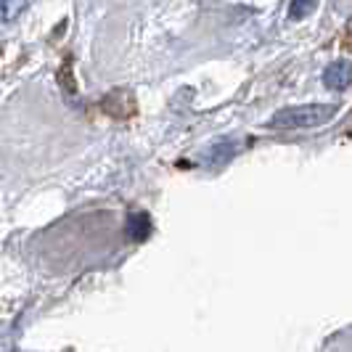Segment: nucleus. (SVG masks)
<instances>
[{
	"label": "nucleus",
	"instance_id": "39448f33",
	"mask_svg": "<svg viewBox=\"0 0 352 352\" xmlns=\"http://www.w3.org/2000/svg\"><path fill=\"white\" fill-rule=\"evenodd\" d=\"M316 8H318V0H292L289 3V19L302 21L305 16H310Z\"/></svg>",
	"mask_w": 352,
	"mask_h": 352
},
{
	"label": "nucleus",
	"instance_id": "20e7f679",
	"mask_svg": "<svg viewBox=\"0 0 352 352\" xmlns=\"http://www.w3.org/2000/svg\"><path fill=\"white\" fill-rule=\"evenodd\" d=\"M30 0H0V19L3 21H14L27 11Z\"/></svg>",
	"mask_w": 352,
	"mask_h": 352
},
{
	"label": "nucleus",
	"instance_id": "7ed1b4c3",
	"mask_svg": "<svg viewBox=\"0 0 352 352\" xmlns=\"http://www.w3.org/2000/svg\"><path fill=\"white\" fill-rule=\"evenodd\" d=\"M148 233H151V220H148V214H146V212H130V214H127V236H130L133 241H143V239H148Z\"/></svg>",
	"mask_w": 352,
	"mask_h": 352
},
{
	"label": "nucleus",
	"instance_id": "f257e3e1",
	"mask_svg": "<svg viewBox=\"0 0 352 352\" xmlns=\"http://www.w3.org/2000/svg\"><path fill=\"white\" fill-rule=\"evenodd\" d=\"M339 111L336 104H305V106H289L273 114L270 124L273 127H320V124L331 122Z\"/></svg>",
	"mask_w": 352,
	"mask_h": 352
},
{
	"label": "nucleus",
	"instance_id": "f03ea898",
	"mask_svg": "<svg viewBox=\"0 0 352 352\" xmlns=\"http://www.w3.org/2000/svg\"><path fill=\"white\" fill-rule=\"evenodd\" d=\"M323 85L329 90H347L352 85V61L336 58L323 72Z\"/></svg>",
	"mask_w": 352,
	"mask_h": 352
}]
</instances>
